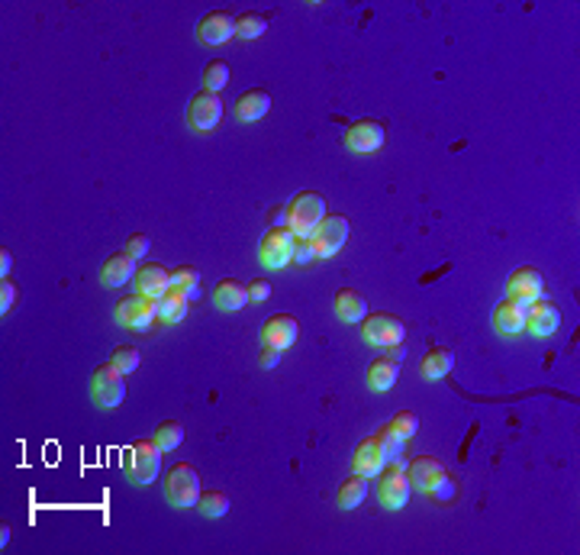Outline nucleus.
<instances>
[{
    "label": "nucleus",
    "mask_w": 580,
    "mask_h": 555,
    "mask_svg": "<svg viewBox=\"0 0 580 555\" xmlns=\"http://www.w3.org/2000/svg\"><path fill=\"white\" fill-rule=\"evenodd\" d=\"M123 472L133 484L149 488L155 484L158 472H162V446L155 439H136L133 446L123 452Z\"/></svg>",
    "instance_id": "1"
},
{
    "label": "nucleus",
    "mask_w": 580,
    "mask_h": 555,
    "mask_svg": "<svg viewBox=\"0 0 580 555\" xmlns=\"http://www.w3.org/2000/svg\"><path fill=\"white\" fill-rule=\"evenodd\" d=\"M326 217V197L317 191H300L294 201L287 204V229L297 239H309L313 229Z\"/></svg>",
    "instance_id": "2"
},
{
    "label": "nucleus",
    "mask_w": 580,
    "mask_h": 555,
    "mask_svg": "<svg viewBox=\"0 0 580 555\" xmlns=\"http://www.w3.org/2000/svg\"><path fill=\"white\" fill-rule=\"evenodd\" d=\"M200 474L194 465L178 462L168 468L164 474V497L174 504V507H194L200 501Z\"/></svg>",
    "instance_id": "3"
},
{
    "label": "nucleus",
    "mask_w": 580,
    "mask_h": 555,
    "mask_svg": "<svg viewBox=\"0 0 580 555\" xmlns=\"http://www.w3.org/2000/svg\"><path fill=\"white\" fill-rule=\"evenodd\" d=\"M409 491H413V484H409V478H407V462L397 455V459H390V462L381 468L378 497H381V504L387 510H400V507H407Z\"/></svg>",
    "instance_id": "4"
},
{
    "label": "nucleus",
    "mask_w": 580,
    "mask_h": 555,
    "mask_svg": "<svg viewBox=\"0 0 580 555\" xmlns=\"http://www.w3.org/2000/svg\"><path fill=\"white\" fill-rule=\"evenodd\" d=\"M91 397H94V404L103 410L119 407L123 397H126V374L119 372L113 362L100 365L91 378Z\"/></svg>",
    "instance_id": "5"
},
{
    "label": "nucleus",
    "mask_w": 580,
    "mask_h": 555,
    "mask_svg": "<svg viewBox=\"0 0 580 555\" xmlns=\"http://www.w3.org/2000/svg\"><path fill=\"white\" fill-rule=\"evenodd\" d=\"M407 336V327L403 320L393 317V313H368V320H362V339L368 346H397Z\"/></svg>",
    "instance_id": "6"
},
{
    "label": "nucleus",
    "mask_w": 580,
    "mask_h": 555,
    "mask_svg": "<svg viewBox=\"0 0 580 555\" xmlns=\"http://www.w3.org/2000/svg\"><path fill=\"white\" fill-rule=\"evenodd\" d=\"M113 317H117L119 327H126V329H149L152 327V320L158 317V301L136 291L117 304Z\"/></svg>",
    "instance_id": "7"
},
{
    "label": "nucleus",
    "mask_w": 580,
    "mask_h": 555,
    "mask_svg": "<svg viewBox=\"0 0 580 555\" xmlns=\"http://www.w3.org/2000/svg\"><path fill=\"white\" fill-rule=\"evenodd\" d=\"M345 239H348V217L336 213V217H323V223L313 229L309 243H313V252L319 258H332L336 252H342Z\"/></svg>",
    "instance_id": "8"
},
{
    "label": "nucleus",
    "mask_w": 580,
    "mask_h": 555,
    "mask_svg": "<svg viewBox=\"0 0 580 555\" xmlns=\"http://www.w3.org/2000/svg\"><path fill=\"white\" fill-rule=\"evenodd\" d=\"M294 233L287 227H271L262 236V246H258V258H262L264 268H284V265L294 262Z\"/></svg>",
    "instance_id": "9"
},
{
    "label": "nucleus",
    "mask_w": 580,
    "mask_h": 555,
    "mask_svg": "<svg viewBox=\"0 0 580 555\" xmlns=\"http://www.w3.org/2000/svg\"><path fill=\"white\" fill-rule=\"evenodd\" d=\"M223 119V101L219 94L213 91H200L194 94V101L187 104V123H191L197 133H213Z\"/></svg>",
    "instance_id": "10"
},
{
    "label": "nucleus",
    "mask_w": 580,
    "mask_h": 555,
    "mask_svg": "<svg viewBox=\"0 0 580 555\" xmlns=\"http://www.w3.org/2000/svg\"><path fill=\"white\" fill-rule=\"evenodd\" d=\"M345 146L352 152H378L384 146V123L378 119H355L352 127L345 129Z\"/></svg>",
    "instance_id": "11"
},
{
    "label": "nucleus",
    "mask_w": 580,
    "mask_h": 555,
    "mask_svg": "<svg viewBox=\"0 0 580 555\" xmlns=\"http://www.w3.org/2000/svg\"><path fill=\"white\" fill-rule=\"evenodd\" d=\"M300 336V323L297 317H290V313H274V317L264 320L262 327V346H274V349H290L297 343Z\"/></svg>",
    "instance_id": "12"
},
{
    "label": "nucleus",
    "mask_w": 580,
    "mask_h": 555,
    "mask_svg": "<svg viewBox=\"0 0 580 555\" xmlns=\"http://www.w3.org/2000/svg\"><path fill=\"white\" fill-rule=\"evenodd\" d=\"M233 36H236V17L226 13V10H213V13H207V17L200 19L197 39L203 46H223Z\"/></svg>",
    "instance_id": "13"
},
{
    "label": "nucleus",
    "mask_w": 580,
    "mask_h": 555,
    "mask_svg": "<svg viewBox=\"0 0 580 555\" xmlns=\"http://www.w3.org/2000/svg\"><path fill=\"white\" fill-rule=\"evenodd\" d=\"M545 294V274L532 265H523L516 272L509 274L507 281V297H516V301H538Z\"/></svg>",
    "instance_id": "14"
},
{
    "label": "nucleus",
    "mask_w": 580,
    "mask_h": 555,
    "mask_svg": "<svg viewBox=\"0 0 580 555\" xmlns=\"http://www.w3.org/2000/svg\"><path fill=\"white\" fill-rule=\"evenodd\" d=\"M532 301H516V297H507L500 301L493 310V329L503 333V336H519L526 329V313Z\"/></svg>",
    "instance_id": "15"
},
{
    "label": "nucleus",
    "mask_w": 580,
    "mask_h": 555,
    "mask_svg": "<svg viewBox=\"0 0 580 555\" xmlns=\"http://www.w3.org/2000/svg\"><path fill=\"white\" fill-rule=\"evenodd\" d=\"M445 465L435 459V455H416L413 462H407V478H409V484L416 488V491H432L435 484L442 482L445 478Z\"/></svg>",
    "instance_id": "16"
},
{
    "label": "nucleus",
    "mask_w": 580,
    "mask_h": 555,
    "mask_svg": "<svg viewBox=\"0 0 580 555\" xmlns=\"http://www.w3.org/2000/svg\"><path fill=\"white\" fill-rule=\"evenodd\" d=\"M558 327H561V310L554 307L552 301H545V297H538V301L529 304V313H526V329L532 333V336H552V333H558Z\"/></svg>",
    "instance_id": "17"
},
{
    "label": "nucleus",
    "mask_w": 580,
    "mask_h": 555,
    "mask_svg": "<svg viewBox=\"0 0 580 555\" xmlns=\"http://www.w3.org/2000/svg\"><path fill=\"white\" fill-rule=\"evenodd\" d=\"M352 465H355V472L364 474V478H371V474H381V468L387 465V452H384V443H381V436H378V433L358 443Z\"/></svg>",
    "instance_id": "18"
},
{
    "label": "nucleus",
    "mask_w": 580,
    "mask_h": 555,
    "mask_svg": "<svg viewBox=\"0 0 580 555\" xmlns=\"http://www.w3.org/2000/svg\"><path fill=\"white\" fill-rule=\"evenodd\" d=\"M172 272L164 268V265H158V262H149V265H142L136 272V291L139 294H145V297H162L168 288H172Z\"/></svg>",
    "instance_id": "19"
},
{
    "label": "nucleus",
    "mask_w": 580,
    "mask_h": 555,
    "mask_svg": "<svg viewBox=\"0 0 580 555\" xmlns=\"http://www.w3.org/2000/svg\"><path fill=\"white\" fill-rule=\"evenodd\" d=\"M136 255H129L126 249L117 255H110L107 262H103V268H100V284L103 288H119V284H126L133 274H136Z\"/></svg>",
    "instance_id": "20"
},
{
    "label": "nucleus",
    "mask_w": 580,
    "mask_h": 555,
    "mask_svg": "<svg viewBox=\"0 0 580 555\" xmlns=\"http://www.w3.org/2000/svg\"><path fill=\"white\" fill-rule=\"evenodd\" d=\"M332 307H336V317L342 320V323H362V320L368 317V301H364V294L355 291V288L336 291Z\"/></svg>",
    "instance_id": "21"
},
{
    "label": "nucleus",
    "mask_w": 580,
    "mask_h": 555,
    "mask_svg": "<svg viewBox=\"0 0 580 555\" xmlns=\"http://www.w3.org/2000/svg\"><path fill=\"white\" fill-rule=\"evenodd\" d=\"M268 110H271V94L264 91V88H252V91H245L236 97V117L242 119V123L262 119Z\"/></svg>",
    "instance_id": "22"
},
{
    "label": "nucleus",
    "mask_w": 580,
    "mask_h": 555,
    "mask_svg": "<svg viewBox=\"0 0 580 555\" xmlns=\"http://www.w3.org/2000/svg\"><path fill=\"white\" fill-rule=\"evenodd\" d=\"M213 304L219 310H226V313H236L248 304V288L236 278H223V281L213 288Z\"/></svg>",
    "instance_id": "23"
},
{
    "label": "nucleus",
    "mask_w": 580,
    "mask_h": 555,
    "mask_svg": "<svg viewBox=\"0 0 580 555\" xmlns=\"http://www.w3.org/2000/svg\"><path fill=\"white\" fill-rule=\"evenodd\" d=\"M191 294L184 291V288H178V284H172L168 291L158 297V317L164 320V323H178V320L187 317V307H191Z\"/></svg>",
    "instance_id": "24"
},
{
    "label": "nucleus",
    "mask_w": 580,
    "mask_h": 555,
    "mask_svg": "<svg viewBox=\"0 0 580 555\" xmlns=\"http://www.w3.org/2000/svg\"><path fill=\"white\" fill-rule=\"evenodd\" d=\"M452 368H454V352L452 349H445V346L429 349V352L423 355V365H419L423 378H429V382H442Z\"/></svg>",
    "instance_id": "25"
},
{
    "label": "nucleus",
    "mask_w": 580,
    "mask_h": 555,
    "mask_svg": "<svg viewBox=\"0 0 580 555\" xmlns=\"http://www.w3.org/2000/svg\"><path fill=\"white\" fill-rule=\"evenodd\" d=\"M400 382V365L390 362V358H374L371 365H368V388L378 394L390 391L393 384Z\"/></svg>",
    "instance_id": "26"
},
{
    "label": "nucleus",
    "mask_w": 580,
    "mask_h": 555,
    "mask_svg": "<svg viewBox=\"0 0 580 555\" xmlns=\"http://www.w3.org/2000/svg\"><path fill=\"white\" fill-rule=\"evenodd\" d=\"M368 497V478L364 474H348L342 484H339V494H336V501H339V507L342 510H355L358 504Z\"/></svg>",
    "instance_id": "27"
},
{
    "label": "nucleus",
    "mask_w": 580,
    "mask_h": 555,
    "mask_svg": "<svg viewBox=\"0 0 580 555\" xmlns=\"http://www.w3.org/2000/svg\"><path fill=\"white\" fill-rule=\"evenodd\" d=\"M152 439L162 446V452H172V449H178L184 443V427L178 423V420H162V423L155 427Z\"/></svg>",
    "instance_id": "28"
},
{
    "label": "nucleus",
    "mask_w": 580,
    "mask_h": 555,
    "mask_svg": "<svg viewBox=\"0 0 580 555\" xmlns=\"http://www.w3.org/2000/svg\"><path fill=\"white\" fill-rule=\"evenodd\" d=\"M229 84V62L223 58H213V62L203 68V91H213L219 94L223 88Z\"/></svg>",
    "instance_id": "29"
},
{
    "label": "nucleus",
    "mask_w": 580,
    "mask_h": 555,
    "mask_svg": "<svg viewBox=\"0 0 580 555\" xmlns=\"http://www.w3.org/2000/svg\"><path fill=\"white\" fill-rule=\"evenodd\" d=\"M200 513L210 520H219V517H226L229 513V497L223 491H203L200 494V501H197Z\"/></svg>",
    "instance_id": "30"
},
{
    "label": "nucleus",
    "mask_w": 580,
    "mask_h": 555,
    "mask_svg": "<svg viewBox=\"0 0 580 555\" xmlns=\"http://www.w3.org/2000/svg\"><path fill=\"white\" fill-rule=\"evenodd\" d=\"M384 427H387L390 433H397V436L407 443V439H413L419 433V420H416V413H409V410H400V413H393V420H387Z\"/></svg>",
    "instance_id": "31"
},
{
    "label": "nucleus",
    "mask_w": 580,
    "mask_h": 555,
    "mask_svg": "<svg viewBox=\"0 0 580 555\" xmlns=\"http://www.w3.org/2000/svg\"><path fill=\"white\" fill-rule=\"evenodd\" d=\"M264 29H268V17L264 13H242V17H236L239 39H258Z\"/></svg>",
    "instance_id": "32"
},
{
    "label": "nucleus",
    "mask_w": 580,
    "mask_h": 555,
    "mask_svg": "<svg viewBox=\"0 0 580 555\" xmlns=\"http://www.w3.org/2000/svg\"><path fill=\"white\" fill-rule=\"evenodd\" d=\"M110 362L117 365L123 374H129V372H136V368H139L142 355H139L136 346H117V349H113V355H110Z\"/></svg>",
    "instance_id": "33"
},
{
    "label": "nucleus",
    "mask_w": 580,
    "mask_h": 555,
    "mask_svg": "<svg viewBox=\"0 0 580 555\" xmlns=\"http://www.w3.org/2000/svg\"><path fill=\"white\" fill-rule=\"evenodd\" d=\"M172 281L178 284V288H184L187 294H194L200 284V272L194 268V265H181V268H174L172 272Z\"/></svg>",
    "instance_id": "34"
},
{
    "label": "nucleus",
    "mask_w": 580,
    "mask_h": 555,
    "mask_svg": "<svg viewBox=\"0 0 580 555\" xmlns=\"http://www.w3.org/2000/svg\"><path fill=\"white\" fill-rule=\"evenodd\" d=\"M13 304H17V288L10 278H0V313H10Z\"/></svg>",
    "instance_id": "35"
},
{
    "label": "nucleus",
    "mask_w": 580,
    "mask_h": 555,
    "mask_svg": "<svg viewBox=\"0 0 580 555\" xmlns=\"http://www.w3.org/2000/svg\"><path fill=\"white\" fill-rule=\"evenodd\" d=\"M317 258V252H313V243L309 239H294V262L297 265H309Z\"/></svg>",
    "instance_id": "36"
},
{
    "label": "nucleus",
    "mask_w": 580,
    "mask_h": 555,
    "mask_svg": "<svg viewBox=\"0 0 580 555\" xmlns=\"http://www.w3.org/2000/svg\"><path fill=\"white\" fill-rule=\"evenodd\" d=\"M149 246H152V239L145 236V233H133V236L126 239V252H129V255H136V258H139V255L149 252Z\"/></svg>",
    "instance_id": "37"
},
{
    "label": "nucleus",
    "mask_w": 580,
    "mask_h": 555,
    "mask_svg": "<svg viewBox=\"0 0 580 555\" xmlns=\"http://www.w3.org/2000/svg\"><path fill=\"white\" fill-rule=\"evenodd\" d=\"M268 297H271V284L264 281H252L248 284V301H255V304H262V301H268Z\"/></svg>",
    "instance_id": "38"
},
{
    "label": "nucleus",
    "mask_w": 580,
    "mask_h": 555,
    "mask_svg": "<svg viewBox=\"0 0 580 555\" xmlns=\"http://www.w3.org/2000/svg\"><path fill=\"white\" fill-rule=\"evenodd\" d=\"M278 362H281V349L262 346V352H258V365H262V368H274Z\"/></svg>",
    "instance_id": "39"
},
{
    "label": "nucleus",
    "mask_w": 580,
    "mask_h": 555,
    "mask_svg": "<svg viewBox=\"0 0 580 555\" xmlns=\"http://www.w3.org/2000/svg\"><path fill=\"white\" fill-rule=\"evenodd\" d=\"M429 494H432L435 501H445V497H454V482H452V478H448V474H445L442 482L435 484V488H432V491H429Z\"/></svg>",
    "instance_id": "40"
},
{
    "label": "nucleus",
    "mask_w": 580,
    "mask_h": 555,
    "mask_svg": "<svg viewBox=\"0 0 580 555\" xmlns=\"http://www.w3.org/2000/svg\"><path fill=\"white\" fill-rule=\"evenodd\" d=\"M10 265H13V255H10V249L4 246L0 249V278H10Z\"/></svg>",
    "instance_id": "41"
},
{
    "label": "nucleus",
    "mask_w": 580,
    "mask_h": 555,
    "mask_svg": "<svg viewBox=\"0 0 580 555\" xmlns=\"http://www.w3.org/2000/svg\"><path fill=\"white\" fill-rule=\"evenodd\" d=\"M390 355H393V358H390V362H403V358H407V346H403V343H397V346H390Z\"/></svg>",
    "instance_id": "42"
},
{
    "label": "nucleus",
    "mask_w": 580,
    "mask_h": 555,
    "mask_svg": "<svg viewBox=\"0 0 580 555\" xmlns=\"http://www.w3.org/2000/svg\"><path fill=\"white\" fill-rule=\"evenodd\" d=\"M271 220H274V227H284L281 220H287V210H281V207H278V210H271Z\"/></svg>",
    "instance_id": "43"
},
{
    "label": "nucleus",
    "mask_w": 580,
    "mask_h": 555,
    "mask_svg": "<svg viewBox=\"0 0 580 555\" xmlns=\"http://www.w3.org/2000/svg\"><path fill=\"white\" fill-rule=\"evenodd\" d=\"M7 539H10V527L4 523V527H0V546H7Z\"/></svg>",
    "instance_id": "44"
}]
</instances>
